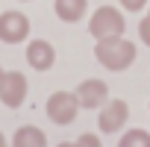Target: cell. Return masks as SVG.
I'll return each mask as SVG.
<instances>
[{
	"label": "cell",
	"mask_w": 150,
	"mask_h": 147,
	"mask_svg": "<svg viewBox=\"0 0 150 147\" xmlns=\"http://www.w3.org/2000/svg\"><path fill=\"white\" fill-rule=\"evenodd\" d=\"M94 59L106 68V71H127L132 62H135V44L124 35H115V38H100L94 44Z\"/></svg>",
	"instance_id": "1"
},
{
	"label": "cell",
	"mask_w": 150,
	"mask_h": 147,
	"mask_svg": "<svg viewBox=\"0 0 150 147\" xmlns=\"http://www.w3.org/2000/svg\"><path fill=\"white\" fill-rule=\"evenodd\" d=\"M124 30H127V21H124V12H121L118 6H97V9L91 12L88 33H91L94 41L124 35Z\"/></svg>",
	"instance_id": "2"
},
{
	"label": "cell",
	"mask_w": 150,
	"mask_h": 147,
	"mask_svg": "<svg viewBox=\"0 0 150 147\" xmlns=\"http://www.w3.org/2000/svg\"><path fill=\"white\" fill-rule=\"evenodd\" d=\"M47 118L56 124V127H68L77 121L80 115V103H77V94L74 91H53L47 97V106H44Z\"/></svg>",
	"instance_id": "3"
},
{
	"label": "cell",
	"mask_w": 150,
	"mask_h": 147,
	"mask_svg": "<svg viewBox=\"0 0 150 147\" xmlns=\"http://www.w3.org/2000/svg\"><path fill=\"white\" fill-rule=\"evenodd\" d=\"M127 121H129V103L127 100H121V97H109L103 106H100V115H97V127H100V132H106V135H115V132H121L124 127H127Z\"/></svg>",
	"instance_id": "4"
},
{
	"label": "cell",
	"mask_w": 150,
	"mask_h": 147,
	"mask_svg": "<svg viewBox=\"0 0 150 147\" xmlns=\"http://www.w3.org/2000/svg\"><path fill=\"white\" fill-rule=\"evenodd\" d=\"M30 38V18L21 9L0 12V41L3 44H21Z\"/></svg>",
	"instance_id": "5"
},
{
	"label": "cell",
	"mask_w": 150,
	"mask_h": 147,
	"mask_svg": "<svg viewBox=\"0 0 150 147\" xmlns=\"http://www.w3.org/2000/svg\"><path fill=\"white\" fill-rule=\"evenodd\" d=\"M27 77L21 71H6L3 80H0V100H3V106L9 109H18L24 100H27Z\"/></svg>",
	"instance_id": "6"
},
{
	"label": "cell",
	"mask_w": 150,
	"mask_h": 147,
	"mask_svg": "<svg viewBox=\"0 0 150 147\" xmlns=\"http://www.w3.org/2000/svg\"><path fill=\"white\" fill-rule=\"evenodd\" d=\"M77 103H80V109H100L106 100H109V86L103 83V80H83L80 86H77Z\"/></svg>",
	"instance_id": "7"
},
{
	"label": "cell",
	"mask_w": 150,
	"mask_h": 147,
	"mask_svg": "<svg viewBox=\"0 0 150 147\" xmlns=\"http://www.w3.org/2000/svg\"><path fill=\"white\" fill-rule=\"evenodd\" d=\"M27 62H30L33 71H41V74L50 71L53 62H56V50H53V44L44 41V38H33V41L27 44Z\"/></svg>",
	"instance_id": "8"
},
{
	"label": "cell",
	"mask_w": 150,
	"mask_h": 147,
	"mask_svg": "<svg viewBox=\"0 0 150 147\" xmlns=\"http://www.w3.org/2000/svg\"><path fill=\"white\" fill-rule=\"evenodd\" d=\"M53 9L62 24H77L88 12V0H53Z\"/></svg>",
	"instance_id": "9"
},
{
	"label": "cell",
	"mask_w": 150,
	"mask_h": 147,
	"mask_svg": "<svg viewBox=\"0 0 150 147\" xmlns=\"http://www.w3.org/2000/svg\"><path fill=\"white\" fill-rule=\"evenodd\" d=\"M12 147H47V135H44V129H38L33 124H24V127L15 129Z\"/></svg>",
	"instance_id": "10"
},
{
	"label": "cell",
	"mask_w": 150,
	"mask_h": 147,
	"mask_svg": "<svg viewBox=\"0 0 150 147\" xmlns=\"http://www.w3.org/2000/svg\"><path fill=\"white\" fill-rule=\"evenodd\" d=\"M118 147H150V132L141 129V127H132V129H127L121 135Z\"/></svg>",
	"instance_id": "11"
},
{
	"label": "cell",
	"mask_w": 150,
	"mask_h": 147,
	"mask_svg": "<svg viewBox=\"0 0 150 147\" xmlns=\"http://www.w3.org/2000/svg\"><path fill=\"white\" fill-rule=\"evenodd\" d=\"M74 147H103V141H100V135H94V132H83L77 141H74Z\"/></svg>",
	"instance_id": "12"
},
{
	"label": "cell",
	"mask_w": 150,
	"mask_h": 147,
	"mask_svg": "<svg viewBox=\"0 0 150 147\" xmlns=\"http://www.w3.org/2000/svg\"><path fill=\"white\" fill-rule=\"evenodd\" d=\"M138 38H141V44H144V47H150V12L138 21Z\"/></svg>",
	"instance_id": "13"
},
{
	"label": "cell",
	"mask_w": 150,
	"mask_h": 147,
	"mask_svg": "<svg viewBox=\"0 0 150 147\" xmlns=\"http://www.w3.org/2000/svg\"><path fill=\"white\" fill-rule=\"evenodd\" d=\"M118 3H121L127 12H141V9H147L150 0H118Z\"/></svg>",
	"instance_id": "14"
},
{
	"label": "cell",
	"mask_w": 150,
	"mask_h": 147,
	"mask_svg": "<svg viewBox=\"0 0 150 147\" xmlns=\"http://www.w3.org/2000/svg\"><path fill=\"white\" fill-rule=\"evenodd\" d=\"M0 147H9V144H6V135H3V132H0Z\"/></svg>",
	"instance_id": "15"
},
{
	"label": "cell",
	"mask_w": 150,
	"mask_h": 147,
	"mask_svg": "<svg viewBox=\"0 0 150 147\" xmlns=\"http://www.w3.org/2000/svg\"><path fill=\"white\" fill-rule=\"evenodd\" d=\"M56 147H74V141H62V144H56Z\"/></svg>",
	"instance_id": "16"
},
{
	"label": "cell",
	"mask_w": 150,
	"mask_h": 147,
	"mask_svg": "<svg viewBox=\"0 0 150 147\" xmlns=\"http://www.w3.org/2000/svg\"><path fill=\"white\" fill-rule=\"evenodd\" d=\"M3 74H6V71H3V68H0V80H3Z\"/></svg>",
	"instance_id": "17"
},
{
	"label": "cell",
	"mask_w": 150,
	"mask_h": 147,
	"mask_svg": "<svg viewBox=\"0 0 150 147\" xmlns=\"http://www.w3.org/2000/svg\"><path fill=\"white\" fill-rule=\"evenodd\" d=\"M18 3H30V0H18Z\"/></svg>",
	"instance_id": "18"
},
{
	"label": "cell",
	"mask_w": 150,
	"mask_h": 147,
	"mask_svg": "<svg viewBox=\"0 0 150 147\" xmlns=\"http://www.w3.org/2000/svg\"><path fill=\"white\" fill-rule=\"evenodd\" d=\"M147 12H150V3H147Z\"/></svg>",
	"instance_id": "19"
}]
</instances>
